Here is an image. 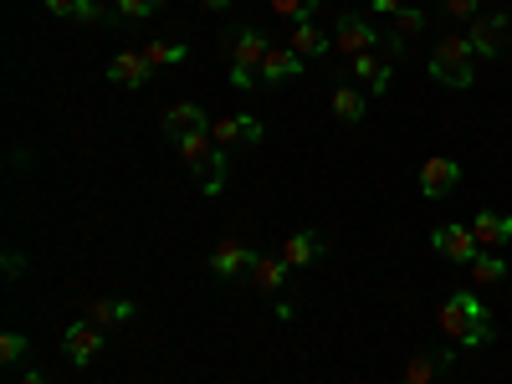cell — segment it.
Segmentation results:
<instances>
[{"label": "cell", "instance_id": "14", "mask_svg": "<svg viewBox=\"0 0 512 384\" xmlns=\"http://www.w3.org/2000/svg\"><path fill=\"white\" fill-rule=\"evenodd\" d=\"M323 241H318V231H292L287 241H282V262L292 267V272H303V267H318L323 262Z\"/></svg>", "mask_w": 512, "mask_h": 384}, {"label": "cell", "instance_id": "17", "mask_svg": "<svg viewBox=\"0 0 512 384\" xmlns=\"http://www.w3.org/2000/svg\"><path fill=\"white\" fill-rule=\"evenodd\" d=\"M472 236L482 251H497L512 241V216H497V210H477V221H472Z\"/></svg>", "mask_w": 512, "mask_h": 384}, {"label": "cell", "instance_id": "34", "mask_svg": "<svg viewBox=\"0 0 512 384\" xmlns=\"http://www.w3.org/2000/svg\"><path fill=\"white\" fill-rule=\"evenodd\" d=\"M507 6H512V0H507Z\"/></svg>", "mask_w": 512, "mask_h": 384}, {"label": "cell", "instance_id": "8", "mask_svg": "<svg viewBox=\"0 0 512 384\" xmlns=\"http://www.w3.org/2000/svg\"><path fill=\"white\" fill-rule=\"evenodd\" d=\"M251 262H256V251H251V246H241L236 236H226L216 251H210V272H216L221 282H246Z\"/></svg>", "mask_w": 512, "mask_h": 384}, {"label": "cell", "instance_id": "30", "mask_svg": "<svg viewBox=\"0 0 512 384\" xmlns=\"http://www.w3.org/2000/svg\"><path fill=\"white\" fill-rule=\"evenodd\" d=\"M441 11L456 21H472V16H482V0H441Z\"/></svg>", "mask_w": 512, "mask_h": 384}, {"label": "cell", "instance_id": "29", "mask_svg": "<svg viewBox=\"0 0 512 384\" xmlns=\"http://www.w3.org/2000/svg\"><path fill=\"white\" fill-rule=\"evenodd\" d=\"M420 26H425V11H415V6H400V11H395V31H400V36H415Z\"/></svg>", "mask_w": 512, "mask_h": 384}, {"label": "cell", "instance_id": "23", "mask_svg": "<svg viewBox=\"0 0 512 384\" xmlns=\"http://www.w3.org/2000/svg\"><path fill=\"white\" fill-rule=\"evenodd\" d=\"M82 318H93L98 328H108V323L134 318V303H128V297H93V303H88V313H82Z\"/></svg>", "mask_w": 512, "mask_h": 384}, {"label": "cell", "instance_id": "9", "mask_svg": "<svg viewBox=\"0 0 512 384\" xmlns=\"http://www.w3.org/2000/svg\"><path fill=\"white\" fill-rule=\"evenodd\" d=\"M210 139L231 154L236 144H262V123L246 113H226V118H210Z\"/></svg>", "mask_w": 512, "mask_h": 384}, {"label": "cell", "instance_id": "11", "mask_svg": "<svg viewBox=\"0 0 512 384\" xmlns=\"http://www.w3.org/2000/svg\"><path fill=\"white\" fill-rule=\"evenodd\" d=\"M287 262H282V251H256V262H251V272H246V282L256 287V292H267V297H282V287H287Z\"/></svg>", "mask_w": 512, "mask_h": 384}, {"label": "cell", "instance_id": "7", "mask_svg": "<svg viewBox=\"0 0 512 384\" xmlns=\"http://www.w3.org/2000/svg\"><path fill=\"white\" fill-rule=\"evenodd\" d=\"M431 246H436V256H446V262H456V267H472L477 262V236H472V226H436L431 231Z\"/></svg>", "mask_w": 512, "mask_h": 384}, {"label": "cell", "instance_id": "27", "mask_svg": "<svg viewBox=\"0 0 512 384\" xmlns=\"http://www.w3.org/2000/svg\"><path fill=\"white\" fill-rule=\"evenodd\" d=\"M26 333H0V364H6V369H16L21 359H26Z\"/></svg>", "mask_w": 512, "mask_h": 384}, {"label": "cell", "instance_id": "12", "mask_svg": "<svg viewBox=\"0 0 512 384\" xmlns=\"http://www.w3.org/2000/svg\"><path fill=\"white\" fill-rule=\"evenodd\" d=\"M62 349H67V364H93L98 349H103V328L93 318H77L67 328V338H62Z\"/></svg>", "mask_w": 512, "mask_h": 384}, {"label": "cell", "instance_id": "20", "mask_svg": "<svg viewBox=\"0 0 512 384\" xmlns=\"http://www.w3.org/2000/svg\"><path fill=\"white\" fill-rule=\"evenodd\" d=\"M47 11L62 21H113V6H98V0H47Z\"/></svg>", "mask_w": 512, "mask_h": 384}, {"label": "cell", "instance_id": "6", "mask_svg": "<svg viewBox=\"0 0 512 384\" xmlns=\"http://www.w3.org/2000/svg\"><path fill=\"white\" fill-rule=\"evenodd\" d=\"M466 36H472L477 57H502L512 47V16L507 11H487V16H472V26H466Z\"/></svg>", "mask_w": 512, "mask_h": 384}, {"label": "cell", "instance_id": "28", "mask_svg": "<svg viewBox=\"0 0 512 384\" xmlns=\"http://www.w3.org/2000/svg\"><path fill=\"white\" fill-rule=\"evenodd\" d=\"M164 6V0H113V11L123 16V21H144V16H154Z\"/></svg>", "mask_w": 512, "mask_h": 384}, {"label": "cell", "instance_id": "19", "mask_svg": "<svg viewBox=\"0 0 512 384\" xmlns=\"http://www.w3.org/2000/svg\"><path fill=\"white\" fill-rule=\"evenodd\" d=\"M349 72H354V82H364V88L369 93H390V62H384V57H374V52H364V57H354L349 62Z\"/></svg>", "mask_w": 512, "mask_h": 384}, {"label": "cell", "instance_id": "24", "mask_svg": "<svg viewBox=\"0 0 512 384\" xmlns=\"http://www.w3.org/2000/svg\"><path fill=\"white\" fill-rule=\"evenodd\" d=\"M185 57H190L185 41H149V47H144L149 72H154V67H175V62H185Z\"/></svg>", "mask_w": 512, "mask_h": 384}, {"label": "cell", "instance_id": "1", "mask_svg": "<svg viewBox=\"0 0 512 384\" xmlns=\"http://www.w3.org/2000/svg\"><path fill=\"white\" fill-rule=\"evenodd\" d=\"M441 333L451 338V344H461V349H487L497 338L492 313L482 308L477 292H451L446 297V303H441Z\"/></svg>", "mask_w": 512, "mask_h": 384}, {"label": "cell", "instance_id": "33", "mask_svg": "<svg viewBox=\"0 0 512 384\" xmlns=\"http://www.w3.org/2000/svg\"><path fill=\"white\" fill-rule=\"evenodd\" d=\"M374 11H384V16H395V11H400V0H374Z\"/></svg>", "mask_w": 512, "mask_h": 384}, {"label": "cell", "instance_id": "32", "mask_svg": "<svg viewBox=\"0 0 512 384\" xmlns=\"http://www.w3.org/2000/svg\"><path fill=\"white\" fill-rule=\"evenodd\" d=\"M195 6H200V11H226L231 0H195Z\"/></svg>", "mask_w": 512, "mask_h": 384}, {"label": "cell", "instance_id": "22", "mask_svg": "<svg viewBox=\"0 0 512 384\" xmlns=\"http://www.w3.org/2000/svg\"><path fill=\"white\" fill-rule=\"evenodd\" d=\"M287 47H292L297 57L308 62V57H323V52H333V36H323V31H318L313 21H297V26H292V41H287Z\"/></svg>", "mask_w": 512, "mask_h": 384}, {"label": "cell", "instance_id": "4", "mask_svg": "<svg viewBox=\"0 0 512 384\" xmlns=\"http://www.w3.org/2000/svg\"><path fill=\"white\" fill-rule=\"evenodd\" d=\"M267 47H272V41H267L262 31H256V26H241V31L231 36V88H236V93H246L251 82H256Z\"/></svg>", "mask_w": 512, "mask_h": 384}, {"label": "cell", "instance_id": "16", "mask_svg": "<svg viewBox=\"0 0 512 384\" xmlns=\"http://www.w3.org/2000/svg\"><path fill=\"white\" fill-rule=\"evenodd\" d=\"M292 77H303V57H297L292 47H267L262 82H267V88H277V82H292Z\"/></svg>", "mask_w": 512, "mask_h": 384}, {"label": "cell", "instance_id": "26", "mask_svg": "<svg viewBox=\"0 0 512 384\" xmlns=\"http://www.w3.org/2000/svg\"><path fill=\"white\" fill-rule=\"evenodd\" d=\"M272 11L282 16V21H313V11H318V0H272Z\"/></svg>", "mask_w": 512, "mask_h": 384}, {"label": "cell", "instance_id": "18", "mask_svg": "<svg viewBox=\"0 0 512 384\" xmlns=\"http://www.w3.org/2000/svg\"><path fill=\"white\" fill-rule=\"evenodd\" d=\"M108 82H113V88H144V82H149L144 52H118V57L108 62Z\"/></svg>", "mask_w": 512, "mask_h": 384}, {"label": "cell", "instance_id": "3", "mask_svg": "<svg viewBox=\"0 0 512 384\" xmlns=\"http://www.w3.org/2000/svg\"><path fill=\"white\" fill-rule=\"evenodd\" d=\"M431 77L441 88H472L477 82V47L472 36H441V47L431 52Z\"/></svg>", "mask_w": 512, "mask_h": 384}, {"label": "cell", "instance_id": "5", "mask_svg": "<svg viewBox=\"0 0 512 384\" xmlns=\"http://www.w3.org/2000/svg\"><path fill=\"white\" fill-rule=\"evenodd\" d=\"M374 47H384V36L364 21V16H338V26H333V52L344 57V62H354V57H364V52H374Z\"/></svg>", "mask_w": 512, "mask_h": 384}, {"label": "cell", "instance_id": "25", "mask_svg": "<svg viewBox=\"0 0 512 384\" xmlns=\"http://www.w3.org/2000/svg\"><path fill=\"white\" fill-rule=\"evenodd\" d=\"M472 277H477L482 287L502 282V277H507V267H502V256H497V251H477V262H472Z\"/></svg>", "mask_w": 512, "mask_h": 384}, {"label": "cell", "instance_id": "10", "mask_svg": "<svg viewBox=\"0 0 512 384\" xmlns=\"http://www.w3.org/2000/svg\"><path fill=\"white\" fill-rule=\"evenodd\" d=\"M195 128H210V113L200 103H175V108L159 118V139L164 144H180L185 134H195Z\"/></svg>", "mask_w": 512, "mask_h": 384}, {"label": "cell", "instance_id": "15", "mask_svg": "<svg viewBox=\"0 0 512 384\" xmlns=\"http://www.w3.org/2000/svg\"><path fill=\"white\" fill-rule=\"evenodd\" d=\"M446 369H451V354H446V349H420V354H410L400 384H431V379H441Z\"/></svg>", "mask_w": 512, "mask_h": 384}, {"label": "cell", "instance_id": "2", "mask_svg": "<svg viewBox=\"0 0 512 384\" xmlns=\"http://www.w3.org/2000/svg\"><path fill=\"white\" fill-rule=\"evenodd\" d=\"M175 149H180V164L200 180V190H205V195H221V185H226V175H231V154L210 139V128H195V134H185Z\"/></svg>", "mask_w": 512, "mask_h": 384}, {"label": "cell", "instance_id": "21", "mask_svg": "<svg viewBox=\"0 0 512 384\" xmlns=\"http://www.w3.org/2000/svg\"><path fill=\"white\" fill-rule=\"evenodd\" d=\"M369 113V98L359 93V82H338L333 88V118L338 123H359Z\"/></svg>", "mask_w": 512, "mask_h": 384}, {"label": "cell", "instance_id": "13", "mask_svg": "<svg viewBox=\"0 0 512 384\" xmlns=\"http://www.w3.org/2000/svg\"><path fill=\"white\" fill-rule=\"evenodd\" d=\"M456 180H461V164H456V159H441V154H436V159H425V164H420V195H425V200L451 195Z\"/></svg>", "mask_w": 512, "mask_h": 384}, {"label": "cell", "instance_id": "31", "mask_svg": "<svg viewBox=\"0 0 512 384\" xmlns=\"http://www.w3.org/2000/svg\"><path fill=\"white\" fill-rule=\"evenodd\" d=\"M16 384H52V379H47V374H41V369H31V374H21Z\"/></svg>", "mask_w": 512, "mask_h": 384}]
</instances>
